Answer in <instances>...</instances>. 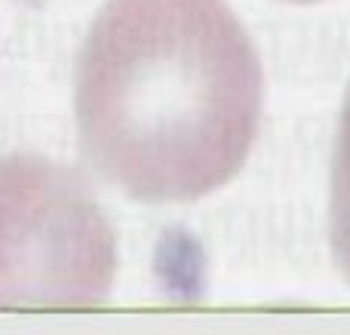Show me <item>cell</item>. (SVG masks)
<instances>
[{"label":"cell","mask_w":350,"mask_h":335,"mask_svg":"<svg viewBox=\"0 0 350 335\" xmlns=\"http://www.w3.org/2000/svg\"><path fill=\"white\" fill-rule=\"evenodd\" d=\"M301 3H304V0H301Z\"/></svg>","instance_id":"4"},{"label":"cell","mask_w":350,"mask_h":335,"mask_svg":"<svg viewBox=\"0 0 350 335\" xmlns=\"http://www.w3.org/2000/svg\"><path fill=\"white\" fill-rule=\"evenodd\" d=\"M265 77L228 0H108L74 68L86 160L145 203L224 185L258 133Z\"/></svg>","instance_id":"1"},{"label":"cell","mask_w":350,"mask_h":335,"mask_svg":"<svg viewBox=\"0 0 350 335\" xmlns=\"http://www.w3.org/2000/svg\"><path fill=\"white\" fill-rule=\"evenodd\" d=\"M329 228H332V252L338 268L350 280V90L341 108L338 139L332 160V203H329Z\"/></svg>","instance_id":"3"},{"label":"cell","mask_w":350,"mask_h":335,"mask_svg":"<svg viewBox=\"0 0 350 335\" xmlns=\"http://www.w3.org/2000/svg\"><path fill=\"white\" fill-rule=\"evenodd\" d=\"M117 237L74 166L0 157V311H86L111 295Z\"/></svg>","instance_id":"2"}]
</instances>
